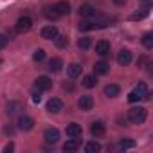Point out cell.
Here are the masks:
<instances>
[{
  "mask_svg": "<svg viewBox=\"0 0 153 153\" xmlns=\"http://www.w3.org/2000/svg\"><path fill=\"white\" fill-rule=\"evenodd\" d=\"M90 133H92V137H96V139L103 137V135L106 133V124H105L103 121H94L92 126H90Z\"/></svg>",
  "mask_w": 153,
  "mask_h": 153,
  "instance_id": "3",
  "label": "cell"
},
{
  "mask_svg": "<svg viewBox=\"0 0 153 153\" xmlns=\"http://www.w3.org/2000/svg\"><path fill=\"white\" fill-rule=\"evenodd\" d=\"M146 15H148V9H144L142 13H135V15L131 16V20H140V18H144Z\"/></svg>",
  "mask_w": 153,
  "mask_h": 153,
  "instance_id": "33",
  "label": "cell"
},
{
  "mask_svg": "<svg viewBox=\"0 0 153 153\" xmlns=\"http://www.w3.org/2000/svg\"><path fill=\"white\" fill-rule=\"evenodd\" d=\"M117 63H119L121 67L130 65V63H131V52H130L128 49H121V51L117 52Z\"/></svg>",
  "mask_w": 153,
  "mask_h": 153,
  "instance_id": "8",
  "label": "cell"
},
{
  "mask_svg": "<svg viewBox=\"0 0 153 153\" xmlns=\"http://www.w3.org/2000/svg\"><path fill=\"white\" fill-rule=\"evenodd\" d=\"M114 4H115V6H124L126 0H114Z\"/></svg>",
  "mask_w": 153,
  "mask_h": 153,
  "instance_id": "36",
  "label": "cell"
},
{
  "mask_svg": "<svg viewBox=\"0 0 153 153\" xmlns=\"http://www.w3.org/2000/svg\"><path fill=\"white\" fill-rule=\"evenodd\" d=\"M108 72H110V63H106V61H96V65H94V74L96 76H105Z\"/></svg>",
  "mask_w": 153,
  "mask_h": 153,
  "instance_id": "14",
  "label": "cell"
},
{
  "mask_svg": "<svg viewBox=\"0 0 153 153\" xmlns=\"http://www.w3.org/2000/svg\"><path fill=\"white\" fill-rule=\"evenodd\" d=\"M96 52H97L99 56H108V54H110V42L99 40V42L96 43Z\"/></svg>",
  "mask_w": 153,
  "mask_h": 153,
  "instance_id": "13",
  "label": "cell"
},
{
  "mask_svg": "<svg viewBox=\"0 0 153 153\" xmlns=\"http://www.w3.org/2000/svg\"><path fill=\"white\" fill-rule=\"evenodd\" d=\"M43 15H45L47 20H58V18H59V13L56 11L54 6H47V7L43 9Z\"/></svg>",
  "mask_w": 153,
  "mask_h": 153,
  "instance_id": "20",
  "label": "cell"
},
{
  "mask_svg": "<svg viewBox=\"0 0 153 153\" xmlns=\"http://www.w3.org/2000/svg\"><path fill=\"white\" fill-rule=\"evenodd\" d=\"M85 151H87V153H99V151H101V144H99L97 140H92V142H88V144L85 146Z\"/></svg>",
  "mask_w": 153,
  "mask_h": 153,
  "instance_id": "24",
  "label": "cell"
},
{
  "mask_svg": "<svg viewBox=\"0 0 153 153\" xmlns=\"http://www.w3.org/2000/svg\"><path fill=\"white\" fill-rule=\"evenodd\" d=\"M81 70H83V67L79 63H70L67 67V76H68L70 79H76V78H79V76H81Z\"/></svg>",
  "mask_w": 153,
  "mask_h": 153,
  "instance_id": "11",
  "label": "cell"
},
{
  "mask_svg": "<svg viewBox=\"0 0 153 153\" xmlns=\"http://www.w3.org/2000/svg\"><path fill=\"white\" fill-rule=\"evenodd\" d=\"M83 87H87V88H94L96 85H97V79H96V74L92 76V74H88V76H85L83 78Z\"/></svg>",
  "mask_w": 153,
  "mask_h": 153,
  "instance_id": "22",
  "label": "cell"
},
{
  "mask_svg": "<svg viewBox=\"0 0 153 153\" xmlns=\"http://www.w3.org/2000/svg\"><path fill=\"white\" fill-rule=\"evenodd\" d=\"M117 148H119V149H130V148H135V140H131V139H121L119 144H117Z\"/></svg>",
  "mask_w": 153,
  "mask_h": 153,
  "instance_id": "25",
  "label": "cell"
},
{
  "mask_svg": "<svg viewBox=\"0 0 153 153\" xmlns=\"http://www.w3.org/2000/svg\"><path fill=\"white\" fill-rule=\"evenodd\" d=\"M54 40H56V47H58V49H65V47L68 45V38H67V36H59V34H58Z\"/></svg>",
  "mask_w": 153,
  "mask_h": 153,
  "instance_id": "27",
  "label": "cell"
},
{
  "mask_svg": "<svg viewBox=\"0 0 153 153\" xmlns=\"http://www.w3.org/2000/svg\"><path fill=\"white\" fill-rule=\"evenodd\" d=\"M79 15H81L83 18H92V16H96V9H94V6H90V4H83V6L79 7Z\"/></svg>",
  "mask_w": 153,
  "mask_h": 153,
  "instance_id": "15",
  "label": "cell"
},
{
  "mask_svg": "<svg viewBox=\"0 0 153 153\" xmlns=\"http://www.w3.org/2000/svg\"><path fill=\"white\" fill-rule=\"evenodd\" d=\"M13 149H15V144H11V142H9L7 146H4V151H6V153H7V151H13Z\"/></svg>",
  "mask_w": 153,
  "mask_h": 153,
  "instance_id": "35",
  "label": "cell"
},
{
  "mask_svg": "<svg viewBox=\"0 0 153 153\" xmlns=\"http://www.w3.org/2000/svg\"><path fill=\"white\" fill-rule=\"evenodd\" d=\"M128 101H130V103H137V101H140V96L133 90V92H130V94H128Z\"/></svg>",
  "mask_w": 153,
  "mask_h": 153,
  "instance_id": "31",
  "label": "cell"
},
{
  "mask_svg": "<svg viewBox=\"0 0 153 153\" xmlns=\"http://www.w3.org/2000/svg\"><path fill=\"white\" fill-rule=\"evenodd\" d=\"M146 117H148V110L144 106H131L128 110V119L133 124H142L146 121Z\"/></svg>",
  "mask_w": 153,
  "mask_h": 153,
  "instance_id": "1",
  "label": "cell"
},
{
  "mask_svg": "<svg viewBox=\"0 0 153 153\" xmlns=\"http://www.w3.org/2000/svg\"><path fill=\"white\" fill-rule=\"evenodd\" d=\"M40 34H42V38H43V40H54V38L58 36V27H56V25H52V24H51V25H45V27L42 29V33H40Z\"/></svg>",
  "mask_w": 153,
  "mask_h": 153,
  "instance_id": "10",
  "label": "cell"
},
{
  "mask_svg": "<svg viewBox=\"0 0 153 153\" xmlns=\"http://www.w3.org/2000/svg\"><path fill=\"white\" fill-rule=\"evenodd\" d=\"M7 42H9V38H7L6 34H0V51H2V49H6Z\"/></svg>",
  "mask_w": 153,
  "mask_h": 153,
  "instance_id": "32",
  "label": "cell"
},
{
  "mask_svg": "<svg viewBox=\"0 0 153 153\" xmlns=\"http://www.w3.org/2000/svg\"><path fill=\"white\" fill-rule=\"evenodd\" d=\"M121 94V88H119V85H114V83H110V85H106L105 87V96L106 97H117Z\"/></svg>",
  "mask_w": 153,
  "mask_h": 153,
  "instance_id": "18",
  "label": "cell"
},
{
  "mask_svg": "<svg viewBox=\"0 0 153 153\" xmlns=\"http://www.w3.org/2000/svg\"><path fill=\"white\" fill-rule=\"evenodd\" d=\"M90 45H92V40H90L88 36H83V38L78 40V47H79V49H88Z\"/></svg>",
  "mask_w": 153,
  "mask_h": 153,
  "instance_id": "28",
  "label": "cell"
},
{
  "mask_svg": "<svg viewBox=\"0 0 153 153\" xmlns=\"http://www.w3.org/2000/svg\"><path fill=\"white\" fill-rule=\"evenodd\" d=\"M78 148H79V140H78V139H70V140H67V142L63 144V151H67V153L78 151Z\"/></svg>",
  "mask_w": 153,
  "mask_h": 153,
  "instance_id": "16",
  "label": "cell"
},
{
  "mask_svg": "<svg viewBox=\"0 0 153 153\" xmlns=\"http://www.w3.org/2000/svg\"><path fill=\"white\" fill-rule=\"evenodd\" d=\"M0 65H2V59H0Z\"/></svg>",
  "mask_w": 153,
  "mask_h": 153,
  "instance_id": "37",
  "label": "cell"
},
{
  "mask_svg": "<svg viewBox=\"0 0 153 153\" xmlns=\"http://www.w3.org/2000/svg\"><path fill=\"white\" fill-rule=\"evenodd\" d=\"M31 27H33V18H29V16L18 18V22H16V33H27Z\"/></svg>",
  "mask_w": 153,
  "mask_h": 153,
  "instance_id": "6",
  "label": "cell"
},
{
  "mask_svg": "<svg viewBox=\"0 0 153 153\" xmlns=\"http://www.w3.org/2000/svg\"><path fill=\"white\" fill-rule=\"evenodd\" d=\"M54 7H56V11L59 13V16H63V15H68V13H70V4L67 2V0H61V2L54 4Z\"/></svg>",
  "mask_w": 153,
  "mask_h": 153,
  "instance_id": "19",
  "label": "cell"
},
{
  "mask_svg": "<svg viewBox=\"0 0 153 153\" xmlns=\"http://www.w3.org/2000/svg\"><path fill=\"white\" fill-rule=\"evenodd\" d=\"M2 131H4V135H7V137H13L16 130H15V126H13V124H6Z\"/></svg>",
  "mask_w": 153,
  "mask_h": 153,
  "instance_id": "30",
  "label": "cell"
},
{
  "mask_svg": "<svg viewBox=\"0 0 153 153\" xmlns=\"http://www.w3.org/2000/svg\"><path fill=\"white\" fill-rule=\"evenodd\" d=\"M81 133H83V128H81V124H78V123H70V124L67 126V135H68L70 139H79Z\"/></svg>",
  "mask_w": 153,
  "mask_h": 153,
  "instance_id": "7",
  "label": "cell"
},
{
  "mask_svg": "<svg viewBox=\"0 0 153 153\" xmlns=\"http://www.w3.org/2000/svg\"><path fill=\"white\" fill-rule=\"evenodd\" d=\"M34 87L40 90V92H47L52 88V79L47 78V76H38V78L34 79Z\"/></svg>",
  "mask_w": 153,
  "mask_h": 153,
  "instance_id": "2",
  "label": "cell"
},
{
  "mask_svg": "<svg viewBox=\"0 0 153 153\" xmlns=\"http://www.w3.org/2000/svg\"><path fill=\"white\" fill-rule=\"evenodd\" d=\"M47 68H49L51 72H59V70L63 68V59H61V58H52V59L49 61Z\"/></svg>",
  "mask_w": 153,
  "mask_h": 153,
  "instance_id": "17",
  "label": "cell"
},
{
  "mask_svg": "<svg viewBox=\"0 0 153 153\" xmlns=\"http://www.w3.org/2000/svg\"><path fill=\"white\" fill-rule=\"evenodd\" d=\"M33 59H34L36 63L43 61V59H45V51H43V49H38V51H34V54H33Z\"/></svg>",
  "mask_w": 153,
  "mask_h": 153,
  "instance_id": "29",
  "label": "cell"
},
{
  "mask_svg": "<svg viewBox=\"0 0 153 153\" xmlns=\"http://www.w3.org/2000/svg\"><path fill=\"white\" fill-rule=\"evenodd\" d=\"M135 92L140 96V99H149V97H151V94H149V90H148L146 83H139V85L135 87Z\"/></svg>",
  "mask_w": 153,
  "mask_h": 153,
  "instance_id": "21",
  "label": "cell"
},
{
  "mask_svg": "<svg viewBox=\"0 0 153 153\" xmlns=\"http://www.w3.org/2000/svg\"><path fill=\"white\" fill-rule=\"evenodd\" d=\"M142 45L149 51V49H153V34L151 33H146L144 36H142Z\"/></svg>",
  "mask_w": 153,
  "mask_h": 153,
  "instance_id": "26",
  "label": "cell"
},
{
  "mask_svg": "<svg viewBox=\"0 0 153 153\" xmlns=\"http://www.w3.org/2000/svg\"><path fill=\"white\" fill-rule=\"evenodd\" d=\"M16 124H18V128H20L22 131H29V130L34 128V119L29 117V115H20Z\"/></svg>",
  "mask_w": 153,
  "mask_h": 153,
  "instance_id": "4",
  "label": "cell"
},
{
  "mask_svg": "<svg viewBox=\"0 0 153 153\" xmlns=\"http://www.w3.org/2000/svg\"><path fill=\"white\" fill-rule=\"evenodd\" d=\"M22 108H24V106H22V103L13 101V103H9V105H7V114H9V115H15V114H18Z\"/></svg>",
  "mask_w": 153,
  "mask_h": 153,
  "instance_id": "23",
  "label": "cell"
},
{
  "mask_svg": "<svg viewBox=\"0 0 153 153\" xmlns=\"http://www.w3.org/2000/svg\"><path fill=\"white\" fill-rule=\"evenodd\" d=\"M33 101H34V103H40V101H42V96H40V90L33 94Z\"/></svg>",
  "mask_w": 153,
  "mask_h": 153,
  "instance_id": "34",
  "label": "cell"
},
{
  "mask_svg": "<svg viewBox=\"0 0 153 153\" xmlns=\"http://www.w3.org/2000/svg\"><path fill=\"white\" fill-rule=\"evenodd\" d=\"M78 106H79L81 110H85V112L92 110V108H94V99H92V96H81L79 101H78Z\"/></svg>",
  "mask_w": 153,
  "mask_h": 153,
  "instance_id": "12",
  "label": "cell"
},
{
  "mask_svg": "<svg viewBox=\"0 0 153 153\" xmlns=\"http://www.w3.org/2000/svg\"><path fill=\"white\" fill-rule=\"evenodd\" d=\"M61 110H63V101H61V99L52 97V99L47 101V112H51V114H58V112H61Z\"/></svg>",
  "mask_w": 153,
  "mask_h": 153,
  "instance_id": "9",
  "label": "cell"
},
{
  "mask_svg": "<svg viewBox=\"0 0 153 153\" xmlns=\"http://www.w3.org/2000/svg\"><path fill=\"white\" fill-rule=\"evenodd\" d=\"M43 139H45L47 144H58V140H59V131H58V128H47V130L43 131Z\"/></svg>",
  "mask_w": 153,
  "mask_h": 153,
  "instance_id": "5",
  "label": "cell"
}]
</instances>
